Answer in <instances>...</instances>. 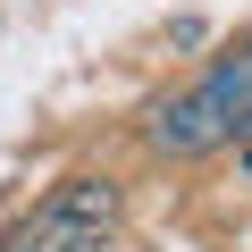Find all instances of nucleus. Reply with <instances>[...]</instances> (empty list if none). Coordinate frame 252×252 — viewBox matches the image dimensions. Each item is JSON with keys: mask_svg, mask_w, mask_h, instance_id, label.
I'll return each mask as SVG.
<instances>
[{"mask_svg": "<svg viewBox=\"0 0 252 252\" xmlns=\"http://www.w3.org/2000/svg\"><path fill=\"white\" fill-rule=\"evenodd\" d=\"M143 143L160 160H210V152L252 143V42L219 51L193 84L160 93L152 118H143Z\"/></svg>", "mask_w": 252, "mask_h": 252, "instance_id": "1", "label": "nucleus"}, {"mask_svg": "<svg viewBox=\"0 0 252 252\" xmlns=\"http://www.w3.org/2000/svg\"><path fill=\"white\" fill-rule=\"evenodd\" d=\"M126 219V185L118 177H59L9 235H0V252H101Z\"/></svg>", "mask_w": 252, "mask_h": 252, "instance_id": "2", "label": "nucleus"}]
</instances>
